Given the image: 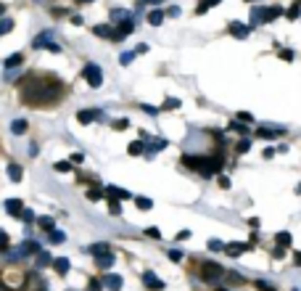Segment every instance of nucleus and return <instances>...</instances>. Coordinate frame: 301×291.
<instances>
[{"instance_id": "obj_21", "label": "nucleus", "mask_w": 301, "mask_h": 291, "mask_svg": "<svg viewBox=\"0 0 301 291\" xmlns=\"http://www.w3.org/2000/svg\"><path fill=\"white\" fill-rule=\"evenodd\" d=\"M5 209H8L11 215H19V209H24L22 199H5Z\"/></svg>"}, {"instance_id": "obj_26", "label": "nucleus", "mask_w": 301, "mask_h": 291, "mask_svg": "<svg viewBox=\"0 0 301 291\" xmlns=\"http://www.w3.org/2000/svg\"><path fill=\"white\" fill-rule=\"evenodd\" d=\"M11 133H14V135H24V133H27V119L11 122Z\"/></svg>"}, {"instance_id": "obj_28", "label": "nucleus", "mask_w": 301, "mask_h": 291, "mask_svg": "<svg viewBox=\"0 0 301 291\" xmlns=\"http://www.w3.org/2000/svg\"><path fill=\"white\" fill-rule=\"evenodd\" d=\"M37 225H40L43 230H48V233H53V230H56V223H53V217H37Z\"/></svg>"}, {"instance_id": "obj_43", "label": "nucleus", "mask_w": 301, "mask_h": 291, "mask_svg": "<svg viewBox=\"0 0 301 291\" xmlns=\"http://www.w3.org/2000/svg\"><path fill=\"white\" fill-rule=\"evenodd\" d=\"M248 148H251V140H248V138H240V143H238V154H246Z\"/></svg>"}, {"instance_id": "obj_63", "label": "nucleus", "mask_w": 301, "mask_h": 291, "mask_svg": "<svg viewBox=\"0 0 301 291\" xmlns=\"http://www.w3.org/2000/svg\"><path fill=\"white\" fill-rule=\"evenodd\" d=\"M219 291H225V289H219Z\"/></svg>"}, {"instance_id": "obj_53", "label": "nucleus", "mask_w": 301, "mask_h": 291, "mask_svg": "<svg viewBox=\"0 0 301 291\" xmlns=\"http://www.w3.org/2000/svg\"><path fill=\"white\" fill-rule=\"evenodd\" d=\"M280 58H283V61H291V58H293V50H280Z\"/></svg>"}, {"instance_id": "obj_56", "label": "nucleus", "mask_w": 301, "mask_h": 291, "mask_svg": "<svg viewBox=\"0 0 301 291\" xmlns=\"http://www.w3.org/2000/svg\"><path fill=\"white\" fill-rule=\"evenodd\" d=\"M227 278H230L233 283H243V278H240V275H235V273H227Z\"/></svg>"}, {"instance_id": "obj_25", "label": "nucleus", "mask_w": 301, "mask_h": 291, "mask_svg": "<svg viewBox=\"0 0 301 291\" xmlns=\"http://www.w3.org/2000/svg\"><path fill=\"white\" fill-rule=\"evenodd\" d=\"M56 260L50 257V251H40L37 254V268H48V265H53Z\"/></svg>"}, {"instance_id": "obj_17", "label": "nucleus", "mask_w": 301, "mask_h": 291, "mask_svg": "<svg viewBox=\"0 0 301 291\" xmlns=\"http://www.w3.org/2000/svg\"><path fill=\"white\" fill-rule=\"evenodd\" d=\"M53 270H56V273H61V275H66L71 270V262L66 260V257H58V260L53 262Z\"/></svg>"}, {"instance_id": "obj_10", "label": "nucleus", "mask_w": 301, "mask_h": 291, "mask_svg": "<svg viewBox=\"0 0 301 291\" xmlns=\"http://www.w3.org/2000/svg\"><path fill=\"white\" fill-rule=\"evenodd\" d=\"M103 283H106L108 291H122V286H124L122 275H116V273H108L106 278H103Z\"/></svg>"}, {"instance_id": "obj_4", "label": "nucleus", "mask_w": 301, "mask_h": 291, "mask_svg": "<svg viewBox=\"0 0 301 291\" xmlns=\"http://www.w3.org/2000/svg\"><path fill=\"white\" fill-rule=\"evenodd\" d=\"M201 275H204V281H219L222 275H225V270H222V265L217 262H204L201 265Z\"/></svg>"}, {"instance_id": "obj_55", "label": "nucleus", "mask_w": 301, "mask_h": 291, "mask_svg": "<svg viewBox=\"0 0 301 291\" xmlns=\"http://www.w3.org/2000/svg\"><path fill=\"white\" fill-rule=\"evenodd\" d=\"M71 161H74V164H82L85 157H82V154H71Z\"/></svg>"}, {"instance_id": "obj_19", "label": "nucleus", "mask_w": 301, "mask_h": 291, "mask_svg": "<svg viewBox=\"0 0 301 291\" xmlns=\"http://www.w3.org/2000/svg\"><path fill=\"white\" fill-rule=\"evenodd\" d=\"M132 29H135V22H132V19H127V22H122V24H119V29H116V35H119V40H124V37H127Z\"/></svg>"}, {"instance_id": "obj_29", "label": "nucleus", "mask_w": 301, "mask_h": 291, "mask_svg": "<svg viewBox=\"0 0 301 291\" xmlns=\"http://www.w3.org/2000/svg\"><path fill=\"white\" fill-rule=\"evenodd\" d=\"M227 130H235V133L243 135V138H248V127H246V125H240V119H233L230 125H227Z\"/></svg>"}, {"instance_id": "obj_35", "label": "nucleus", "mask_w": 301, "mask_h": 291, "mask_svg": "<svg viewBox=\"0 0 301 291\" xmlns=\"http://www.w3.org/2000/svg\"><path fill=\"white\" fill-rule=\"evenodd\" d=\"M132 61H135V50H127V53L119 56V64H122V67H129Z\"/></svg>"}, {"instance_id": "obj_33", "label": "nucleus", "mask_w": 301, "mask_h": 291, "mask_svg": "<svg viewBox=\"0 0 301 291\" xmlns=\"http://www.w3.org/2000/svg\"><path fill=\"white\" fill-rule=\"evenodd\" d=\"M108 212L114 217H119L122 215V206H119V199H108Z\"/></svg>"}, {"instance_id": "obj_32", "label": "nucleus", "mask_w": 301, "mask_h": 291, "mask_svg": "<svg viewBox=\"0 0 301 291\" xmlns=\"http://www.w3.org/2000/svg\"><path fill=\"white\" fill-rule=\"evenodd\" d=\"M299 3H301V0H299ZM299 3H293L291 8H288V14H285L288 19H291V22H296V19L301 16V5H299Z\"/></svg>"}, {"instance_id": "obj_1", "label": "nucleus", "mask_w": 301, "mask_h": 291, "mask_svg": "<svg viewBox=\"0 0 301 291\" xmlns=\"http://www.w3.org/2000/svg\"><path fill=\"white\" fill-rule=\"evenodd\" d=\"M64 88L61 82H32V80H27V88L22 90V98H24V103L27 106H40V103H45V101H58V95L64 93Z\"/></svg>"}, {"instance_id": "obj_60", "label": "nucleus", "mask_w": 301, "mask_h": 291, "mask_svg": "<svg viewBox=\"0 0 301 291\" xmlns=\"http://www.w3.org/2000/svg\"><path fill=\"white\" fill-rule=\"evenodd\" d=\"M80 3H93V0H80Z\"/></svg>"}, {"instance_id": "obj_54", "label": "nucleus", "mask_w": 301, "mask_h": 291, "mask_svg": "<svg viewBox=\"0 0 301 291\" xmlns=\"http://www.w3.org/2000/svg\"><path fill=\"white\" fill-rule=\"evenodd\" d=\"M143 112H146V114H150V116H153V114H159V109H153V106H148V103H146V106H143Z\"/></svg>"}, {"instance_id": "obj_13", "label": "nucleus", "mask_w": 301, "mask_h": 291, "mask_svg": "<svg viewBox=\"0 0 301 291\" xmlns=\"http://www.w3.org/2000/svg\"><path fill=\"white\" fill-rule=\"evenodd\" d=\"M264 22H267V8H261V5L251 8V27H257V24H264Z\"/></svg>"}, {"instance_id": "obj_23", "label": "nucleus", "mask_w": 301, "mask_h": 291, "mask_svg": "<svg viewBox=\"0 0 301 291\" xmlns=\"http://www.w3.org/2000/svg\"><path fill=\"white\" fill-rule=\"evenodd\" d=\"M95 262L101 270H108L111 265H114V254H101V257H95Z\"/></svg>"}, {"instance_id": "obj_41", "label": "nucleus", "mask_w": 301, "mask_h": 291, "mask_svg": "<svg viewBox=\"0 0 301 291\" xmlns=\"http://www.w3.org/2000/svg\"><path fill=\"white\" fill-rule=\"evenodd\" d=\"M254 286H257L259 291H275L272 283H267V281H254Z\"/></svg>"}, {"instance_id": "obj_52", "label": "nucleus", "mask_w": 301, "mask_h": 291, "mask_svg": "<svg viewBox=\"0 0 301 291\" xmlns=\"http://www.w3.org/2000/svg\"><path fill=\"white\" fill-rule=\"evenodd\" d=\"M238 119H240V122H254V116L248 114V112H240V114H238Z\"/></svg>"}, {"instance_id": "obj_34", "label": "nucleus", "mask_w": 301, "mask_h": 291, "mask_svg": "<svg viewBox=\"0 0 301 291\" xmlns=\"http://www.w3.org/2000/svg\"><path fill=\"white\" fill-rule=\"evenodd\" d=\"M48 238H50V244H64V241H66V233L53 230V233H48Z\"/></svg>"}, {"instance_id": "obj_51", "label": "nucleus", "mask_w": 301, "mask_h": 291, "mask_svg": "<svg viewBox=\"0 0 301 291\" xmlns=\"http://www.w3.org/2000/svg\"><path fill=\"white\" fill-rule=\"evenodd\" d=\"M146 233H148L150 238H161V230L159 228H146Z\"/></svg>"}, {"instance_id": "obj_59", "label": "nucleus", "mask_w": 301, "mask_h": 291, "mask_svg": "<svg viewBox=\"0 0 301 291\" xmlns=\"http://www.w3.org/2000/svg\"><path fill=\"white\" fill-rule=\"evenodd\" d=\"M293 262H296L299 268H301V251H296V257H293Z\"/></svg>"}, {"instance_id": "obj_20", "label": "nucleus", "mask_w": 301, "mask_h": 291, "mask_svg": "<svg viewBox=\"0 0 301 291\" xmlns=\"http://www.w3.org/2000/svg\"><path fill=\"white\" fill-rule=\"evenodd\" d=\"M87 251H90V254H93V257H101V254H108V251H111V246H108V244H90V246H87Z\"/></svg>"}, {"instance_id": "obj_39", "label": "nucleus", "mask_w": 301, "mask_h": 291, "mask_svg": "<svg viewBox=\"0 0 301 291\" xmlns=\"http://www.w3.org/2000/svg\"><path fill=\"white\" fill-rule=\"evenodd\" d=\"M288 244H291V233H278V246H288Z\"/></svg>"}, {"instance_id": "obj_44", "label": "nucleus", "mask_w": 301, "mask_h": 291, "mask_svg": "<svg viewBox=\"0 0 301 291\" xmlns=\"http://www.w3.org/2000/svg\"><path fill=\"white\" fill-rule=\"evenodd\" d=\"M129 127V119H116L114 122V130H127Z\"/></svg>"}, {"instance_id": "obj_5", "label": "nucleus", "mask_w": 301, "mask_h": 291, "mask_svg": "<svg viewBox=\"0 0 301 291\" xmlns=\"http://www.w3.org/2000/svg\"><path fill=\"white\" fill-rule=\"evenodd\" d=\"M143 283H146L150 291H164V281H161V278H156V273H150V270L143 273Z\"/></svg>"}, {"instance_id": "obj_47", "label": "nucleus", "mask_w": 301, "mask_h": 291, "mask_svg": "<svg viewBox=\"0 0 301 291\" xmlns=\"http://www.w3.org/2000/svg\"><path fill=\"white\" fill-rule=\"evenodd\" d=\"M22 220H24V223H32V220H35V212H32V209H22Z\"/></svg>"}, {"instance_id": "obj_46", "label": "nucleus", "mask_w": 301, "mask_h": 291, "mask_svg": "<svg viewBox=\"0 0 301 291\" xmlns=\"http://www.w3.org/2000/svg\"><path fill=\"white\" fill-rule=\"evenodd\" d=\"M272 257H275V260H283V257H285V246H275L272 249Z\"/></svg>"}, {"instance_id": "obj_24", "label": "nucleus", "mask_w": 301, "mask_h": 291, "mask_svg": "<svg viewBox=\"0 0 301 291\" xmlns=\"http://www.w3.org/2000/svg\"><path fill=\"white\" fill-rule=\"evenodd\" d=\"M8 178L14 180V183H19V180L24 178V170H22L19 164H8Z\"/></svg>"}, {"instance_id": "obj_7", "label": "nucleus", "mask_w": 301, "mask_h": 291, "mask_svg": "<svg viewBox=\"0 0 301 291\" xmlns=\"http://www.w3.org/2000/svg\"><path fill=\"white\" fill-rule=\"evenodd\" d=\"M19 254H40V251H43V246H40V244H37V241H32V238H29V241H24V244H19Z\"/></svg>"}, {"instance_id": "obj_18", "label": "nucleus", "mask_w": 301, "mask_h": 291, "mask_svg": "<svg viewBox=\"0 0 301 291\" xmlns=\"http://www.w3.org/2000/svg\"><path fill=\"white\" fill-rule=\"evenodd\" d=\"M111 19H114L116 24H122V22H127V19H132V14H129L127 8H114L111 11Z\"/></svg>"}, {"instance_id": "obj_48", "label": "nucleus", "mask_w": 301, "mask_h": 291, "mask_svg": "<svg viewBox=\"0 0 301 291\" xmlns=\"http://www.w3.org/2000/svg\"><path fill=\"white\" fill-rule=\"evenodd\" d=\"M164 109H180V101L177 98H167L164 101Z\"/></svg>"}, {"instance_id": "obj_31", "label": "nucleus", "mask_w": 301, "mask_h": 291, "mask_svg": "<svg viewBox=\"0 0 301 291\" xmlns=\"http://www.w3.org/2000/svg\"><path fill=\"white\" fill-rule=\"evenodd\" d=\"M135 204H137V209H143V212H148L150 206H153V201L146 199V196H135Z\"/></svg>"}, {"instance_id": "obj_37", "label": "nucleus", "mask_w": 301, "mask_h": 291, "mask_svg": "<svg viewBox=\"0 0 301 291\" xmlns=\"http://www.w3.org/2000/svg\"><path fill=\"white\" fill-rule=\"evenodd\" d=\"M103 196H106V191H98V188H90V191H87V199H90V201H98V199H103Z\"/></svg>"}, {"instance_id": "obj_22", "label": "nucleus", "mask_w": 301, "mask_h": 291, "mask_svg": "<svg viewBox=\"0 0 301 291\" xmlns=\"http://www.w3.org/2000/svg\"><path fill=\"white\" fill-rule=\"evenodd\" d=\"M222 0H201L198 5H195V14H206L209 8H214V5H219Z\"/></svg>"}, {"instance_id": "obj_42", "label": "nucleus", "mask_w": 301, "mask_h": 291, "mask_svg": "<svg viewBox=\"0 0 301 291\" xmlns=\"http://www.w3.org/2000/svg\"><path fill=\"white\" fill-rule=\"evenodd\" d=\"M11 29H14V22H11V19H3V24H0V32H3V35H8Z\"/></svg>"}, {"instance_id": "obj_58", "label": "nucleus", "mask_w": 301, "mask_h": 291, "mask_svg": "<svg viewBox=\"0 0 301 291\" xmlns=\"http://www.w3.org/2000/svg\"><path fill=\"white\" fill-rule=\"evenodd\" d=\"M143 3H150V5H161L164 0H143Z\"/></svg>"}, {"instance_id": "obj_61", "label": "nucleus", "mask_w": 301, "mask_h": 291, "mask_svg": "<svg viewBox=\"0 0 301 291\" xmlns=\"http://www.w3.org/2000/svg\"><path fill=\"white\" fill-rule=\"evenodd\" d=\"M246 3H254V0H246Z\"/></svg>"}, {"instance_id": "obj_6", "label": "nucleus", "mask_w": 301, "mask_h": 291, "mask_svg": "<svg viewBox=\"0 0 301 291\" xmlns=\"http://www.w3.org/2000/svg\"><path fill=\"white\" fill-rule=\"evenodd\" d=\"M251 249H254V244H240V241H233V244H227L225 254H230V257H240L243 251H251Z\"/></svg>"}, {"instance_id": "obj_12", "label": "nucleus", "mask_w": 301, "mask_h": 291, "mask_svg": "<svg viewBox=\"0 0 301 291\" xmlns=\"http://www.w3.org/2000/svg\"><path fill=\"white\" fill-rule=\"evenodd\" d=\"M22 64H24V53H11V56L3 61V67H5V72H11V69L22 67Z\"/></svg>"}, {"instance_id": "obj_27", "label": "nucleus", "mask_w": 301, "mask_h": 291, "mask_svg": "<svg viewBox=\"0 0 301 291\" xmlns=\"http://www.w3.org/2000/svg\"><path fill=\"white\" fill-rule=\"evenodd\" d=\"M146 143H143V140H135V143H129V148H127V151L129 154H132V157H140V154H146Z\"/></svg>"}, {"instance_id": "obj_9", "label": "nucleus", "mask_w": 301, "mask_h": 291, "mask_svg": "<svg viewBox=\"0 0 301 291\" xmlns=\"http://www.w3.org/2000/svg\"><path fill=\"white\" fill-rule=\"evenodd\" d=\"M222 172V157H209V167L201 175H206V178H212V175H219Z\"/></svg>"}, {"instance_id": "obj_38", "label": "nucleus", "mask_w": 301, "mask_h": 291, "mask_svg": "<svg viewBox=\"0 0 301 291\" xmlns=\"http://www.w3.org/2000/svg\"><path fill=\"white\" fill-rule=\"evenodd\" d=\"M209 249H212V251H225L227 244H222V241H217V238H212V241H209Z\"/></svg>"}, {"instance_id": "obj_11", "label": "nucleus", "mask_w": 301, "mask_h": 291, "mask_svg": "<svg viewBox=\"0 0 301 291\" xmlns=\"http://www.w3.org/2000/svg\"><path fill=\"white\" fill-rule=\"evenodd\" d=\"M93 32L98 37H108V40H114V43H119V35H116V29H111L106 27V24H98V27H93Z\"/></svg>"}, {"instance_id": "obj_3", "label": "nucleus", "mask_w": 301, "mask_h": 291, "mask_svg": "<svg viewBox=\"0 0 301 291\" xmlns=\"http://www.w3.org/2000/svg\"><path fill=\"white\" fill-rule=\"evenodd\" d=\"M50 37H53V32H40V35L32 40V48H48V50H53V53H61V45L58 43H50Z\"/></svg>"}, {"instance_id": "obj_8", "label": "nucleus", "mask_w": 301, "mask_h": 291, "mask_svg": "<svg viewBox=\"0 0 301 291\" xmlns=\"http://www.w3.org/2000/svg\"><path fill=\"white\" fill-rule=\"evenodd\" d=\"M77 119H80L82 125H90V122H95V119H103V112H98V109L95 112H90V109L85 112L82 109V112H77Z\"/></svg>"}, {"instance_id": "obj_45", "label": "nucleus", "mask_w": 301, "mask_h": 291, "mask_svg": "<svg viewBox=\"0 0 301 291\" xmlns=\"http://www.w3.org/2000/svg\"><path fill=\"white\" fill-rule=\"evenodd\" d=\"M167 254H169V260H172V262H180L182 260V251L180 249H172V251H167Z\"/></svg>"}, {"instance_id": "obj_62", "label": "nucleus", "mask_w": 301, "mask_h": 291, "mask_svg": "<svg viewBox=\"0 0 301 291\" xmlns=\"http://www.w3.org/2000/svg\"><path fill=\"white\" fill-rule=\"evenodd\" d=\"M293 291H299V289H293Z\"/></svg>"}, {"instance_id": "obj_49", "label": "nucleus", "mask_w": 301, "mask_h": 291, "mask_svg": "<svg viewBox=\"0 0 301 291\" xmlns=\"http://www.w3.org/2000/svg\"><path fill=\"white\" fill-rule=\"evenodd\" d=\"M103 286H106V283H101L98 278H93V281H90V291H101Z\"/></svg>"}, {"instance_id": "obj_57", "label": "nucleus", "mask_w": 301, "mask_h": 291, "mask_svg": "<svg viewBox=\"0 0 301 291\" xmlns=\"http://www.w3.org/2000/svg\"><path fill=\"white\" fill-rule=\"evenodd\" d=\"M275 157V148H264V159H272Z\"/></svg>"}, {"instance_id": "obj_50", "label": "nucleus", "mask_w": 301, "mask_h": 291, "mask_svg": "<svg viewBox=\"0 0 301 291\" xmlns=\"http://www.w3.org/2000/svg\"><path fill=\"white\" fill-rule=\"evenodd\" d=\"M219 188H230V178H225V175H219Z\"/></svg>"}, {"instance_id": "obj_2", "label": "nucleus", "mask_w": 301, "mask_h": 291, "mask_svg": "<svg viewBox=\"0 0 301 291\" xmlns=\"http://www.w3.org/2000/svg\"><path fill=\"white\" fill-rule=\"evenodd\" d=\"M82 74H85V82H87L90 88H101L103 85V72H101V67L98 64H85V69H82Z\"/></svg>"}, {"instance_id": "obj_30", "label": "nucleus", "mask_w": 301, "mask_h": 291, "mask_svg": "<svg viewBox=\"0 0 301 291\" xmlns=\"http://www.w3.org/2000/svg\"><path fill=\"white\" fill-rule=\"evenodd\" d=\"M161 22H164V14H161V11H150V14H148V24H150V27H159Z\"/></svg>"}, {"instance_id": "obj_14", "label": "nucleus", "mask_w": 301, "mask_h": 291, "mask_svg": "<svg viewBox=\"0 0 301 291\" xmlns=\"http://www.w3.org/2000/svg\"><path fill=\"white\" fill-rule=\"evenodd\" d=\"M106 196L108 199H132V193L124 188H116V185H106Z\"/></svg>"}, {"instance_id": "obj_16", "label": "nucleus", "mask_w": 301, "mask_h": 291, "mask_svg": "<svg viewBox=\"0 0 301 291\" xmlns=\"http://www.w3.org/2000/svg\"><path fill=\"white\" fill-rule=\"evenodd\" d=\"M283 133H285L283 127H275V130H272V127H259L257 138H278V135H283Z\"/></svg>"}, {"instance_id": "obj_15", "label": "nucleus", "mask_w": 301, "mask_h": 291, "mask_svg": "<svg viewBox=\"0 0 301 291\" xmlns=\"http://www.w3.org/2000/svg\"><path fill=\"white\" fill-rule=\"evenodd\" d=\"M230 32H233L235 37H238V40H246V37H248V32H251V27H246V24L233 22V24H230Z\"/></svg>"}, {"instance_id": "obj_36", "label": "nucleus", "mask_w": 301, "mask_h": 291, "mask_svg": "<svg viewBox=\"0 0 301 291\" xmlns=\"http://www.w3.org/2000/svg\"><path fill=\"white\" fill-rule=\"evenodd\" d=\"M283 16V8L280 5H272V8H267V22H272V19Z\"/></svg>"}, {"instance_id": "obj_40", "label": "nucleus", "mask_w": 301, "mask_h": 291, "mask_svg": "<svg viewBox=\"0 0 301 291\" xmlns=\"http://www.w3.org/2000/svg\"><path fill=\"white\" fill-rule=\"evenodd\" d=\"M53 170H56V172H69V170H71V161H56Z\"/></svg>"}]
</instances>
